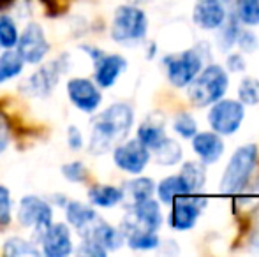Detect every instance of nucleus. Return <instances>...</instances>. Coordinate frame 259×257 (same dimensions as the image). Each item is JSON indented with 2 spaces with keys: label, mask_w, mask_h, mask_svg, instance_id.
Returning <instances> with one entry per match:
<instances>
[{
  "label": "nucleus",
  "mask_w": 259,
  "mask_h": 257,
  "mask_svg": "<svg viewBox=\"0 0 259 257\" xmlns=\"http://www.w3.org/2000/svg\"><path fill=\"white\" fill-rule=\"evenodd\" d=\"M20 32L11 16H0V48L13 49L18 44Z\"/></svg>",
  "instance_id": "31"
},
{
  "label": "nucleus",
  "mask_w": 259,
  "mask_h": 257,
  "mask_svg": "<svg viewBox=\"0 0 259 257\" xmlns=\"http://www.w3.org/2000/svg\"><path fill=\"white\" fill-rule=\"evenodd\" d=\"M89 199L94 206L113 208L123 201V190L115 185H96L89 190Z\"/></svg>",
  "instance_id": "22"
},
{
  "label": "nucleus",
  "mask_w": 259,
  "mask_h": 257,
  "mask_svg": "<svg viewBox=\"0 0 259 257\" xmlns=\"http://www.w3.org/2000/svg\"><path fill=\"white\" fill-rule=\"evenodd\" d=\"M67 144H69V148L74 151L83 148V134L76 125H71V127L67 129Z\"/></svg>",
  "instance_id": "38"
},
{
  "label": "nucleus",
  "mask_w": 259,
  "mask_h": 257,
  "mask_svg": "<svg viewBox=\"0 0 259 257\" xmlns=\"http://www.w3.org/2000/svg\"><path fill=\"white\" fill-rule=\"evenodd\" d=\"M16 52L21 55L25 64L37 65L46 59L50 52V42L39 23H28L23 34L18 37Z\"/></svg>",
  "instance_id": "10"
},
{
  "label": "nucleus",
  "mask_w": 259,
  "mask_h": 257,
  "mask_svg": "<svg viewBox=\"0 0 259 257\" xmlns=\"http://www.w3.org/2000/svg\"><path fill=\"white\" fill-rule=\"evenodd\" d=\"M18 220L39 236L53 222V208L39 195H25L18 204Z\"/></svg>",
  "instance_id": "7"
},
{
  "label": "nucleus",
  "mask_w": 259,
  "mask_h": 257,
  "mask_svg": "<svg viewBox=\"0 0 259 257\" xmlns=\"http://www.w3.org/2000/svg\"><path fill=\"white\" fill-rule=\"evenodd\" d=\"M113 162L118 169L136 176L143 173V169L150 162V150L138 139L125 141L113 148Z\"/></svg>",
  "instance_id": "11"
},
{
  "label": "nucleus",
  "mask_w": 259,
  "mask_h": 257,
  "mask_svg": "<svg viewBox=\"0 0 259 257\" xmlns=\"http://www.w3.org/2000/svg\"><path fill=\"white\" fill-rule=\"evenodd\" d=\"M94 64H96L94 79L99 88H111L127 69V60L122 55H106L104 53Z\"/></svg>",
  "instance_id": "16"
},
{
  "label": "nucleus",
  "mask_w": 259,
  "mask_h": 257,
  "mask_svg": "<svg viewBox=\"0 0 259 257\" xmlns=\"http://www.w3.org/2000/svg\"><path fill=\"white\" fill-rule=\"evenodd\" d=\"M233 0H196L192 20L203 30H217L231 13Z\"/></svg>",
  "instance_id": "13"
},
{
  "label": "nucleus",
  "mask_w": 259,
  "mask_h": 257,
  "mask_svg": "<svg viewBox=\"0 0 259 257\" xmlns=\"http://www.w3.org/2000/svg\"><path fill=\"white\" fill-rule=\"evenodd\" d=\"M229 85L228 72L222 65L211 64L201 69L194 79L187 85L189 99L198 108L211 106L226 95Z\"/></svg>",
  "instance_id": "2"
},
{
  "label": "nucleus",
  "mask_w": 259,
  "mask_h": 257,
  "mask_svg": "<svg viewBox=\"0 0 259 257\" xmlns=\"http://www.w3.org/2000/svg\"><path fill=\"white\" fill-rule=\"evenodd\" d=\"M217 30H221V34H219V44L222 46L224 52L231 48V46H235L236 37H238V34H240V20L235 14V11L228 14L226 21L217 28Z\"/></svg>",
  "instance_id": "29"
},
{
  "label": "nucleus",
  "mask_w": 259,
  "mask_h": 257,
  "mask_svg": "<svg viewBox=\"0 0 259 257\" xmlns=\"http://www.w3.org/2000/svg\"><path fill=\"white\" fill-rule=\"evenodd\" d=\"M64 71V60H53L42 67H39L34 74L25 78L20 85L21 93L27 97H48L60 81V74Z\"/></svg>",
  "instance_id": "9"
},
{
  "label": "nucleus",
  "mask_w": 259,
  "mask_h": 257,
  "mask_svg": "<svg viewBox=\"0 0 259 257\" xmlns=\"http://www.w3.org/2000/svg\"><path fill=\"white\" fill-rule=\"evenodd\" d=\"M250 245H252L256 250H259V222H257V226L254 227V231H252V236H250Z\"/></svg>",
  "instance_id": "41"
},
{
  "label": "nucleus",
  "mask_w": 259,
  "mask_h": 257,
  "mask_svg": "<svg viewBox=\"0 0 259 257\" xmlns=\"http://www.w3.org/2000/svg\"><path fill=\"white\" fill-rule=\"evenodd\" d=\"M155 192L162 204H171L173 199L178 197V195L191 194L180 175H173V176H167V178L160 180L159 185H155Z\"/></svg>",
  "instance_id": "24"
},
{
  "label": "nucleus",
  "mask_w": 259,
  "mask_h": 257,
  "mask_svg": "<svg viewBox=\"0 0 259 257\" xmlns=\"http://www.w3.org/2000/svg\"><path fill=\"white\" fill-rule=\"evenodd\" d=\"M245 117V106L240 100L233 99H219L211 104L208 113V122L213 132L221 136H231L240 129Z\"/></svg>",
  "instance_id": "6"
},
{
  "label": "nucleus",
  "mask_w": 259,
  "mask_h": 257,
  "mask_svg": "<svg viewBox=\"0 0 259 257\" xmlns=\"http://www.w3.org/2000/svg\"><path fill=\"white\" fill-rule=\"evenodd\" d=\"M78 254L79 255H92V257H104L108 252H106L99 243H96L94 240L83 238L81 245H79V248H78Z\"/></svg>",
  "instance_id": "37"
},
{
  "label": "nucleus",
  "mask_w": 259,
  "mask_h": 257,
  "mask_svg": "<svg viewBox=\"0 0 259 257\" xmlns=\"http://www.w3.org/2000/svg\"><path fill=\"white\" fill-rule=\"evenodd\" d=\"M134 124V111L129 104L115 102L106 108L92 120L89 151L92 155H104L123 141Z\"/></svg>",
  "instance_id": "1"
},
{
  "label": "nucleus",
  "mask_w": 259,
  "mask_h": 257,
  "mask_svg": "<svg viewBox=\"0 0 259 257\" xmlns=\"http://www.w3.org/2000/svg\"><path fill=\"white\" fill-rule=\"evenodd\" d=\"M9 139H11V127L7 118L0 113V155L2 151H6V148L9 146Z\"/></svg>",
  "instance_id": "39"
},
{
  "label": "nucleus",
  "mask_w": 259,
  "mask_h": 257,
  "mask_svg": "<svg viewBox=\"0 0 259 257\" xmlns=\"http://www.w3.org/2000/svg\"><path fill=\"white\" fill-rule=\"evenodd\" d=\"M81 238H90V240H94L96 243H99L106 252L118 250V248L125 243V238H123L122 231L109 226L108 222H104L99 217H97L92 226L81 234Z\"/></svg>",
  "instance_id": "17"
},
{
  "label": "nucleus",
  "mask_w": 259,
  "mask_h": 257,
  "mask_svg": "<svg viewBox=\"0 0 259 257\" xmlns=\"http://www.w3.org/2000/svg\"><path fill=\"white\" fill-rule=\"evenodd\" d=\"M206 206V199L198 194L178 195L171 202L169 226L175 231H189L196 226L203 208Z\"/></svg>",
  "instance_id": "8"
},
{
  "label": "nucleus",
  "mask_w": 259,
  "mask_h": 257,
  "mask_svg": "<svg viewBox=\"0 0 259 257\" xmlns=\"http://www.w3.org/2000/svg\"><path fill=\"white\" fill-rule=\"evenodd\" d=\"M235 14L240 23L256 27L259 25V0H235Z\"/></svg>",
  "instance_id": "30"
},
{
  "label": "nucleus",
  "mask_w": 259,
  "mask_h": 257,
  "mask_svg": "<svg viewBox=\"0 0 259 257\" xmlns=\"http://www.w3.org/2000/svg\"><path fill=\"white\" fill-rule=\"evenodd\" d=\"M123 199L129 197L133 204L140 201H145V199L152 197L155 192V183L152 178H145V176H140V178H134L131 182L125 183L123 187Z\"/></svg>",
  "instance_id": "25"
},
{
  "label": "nucleus",
  "mask_w": 259,
  "mask_h": 257,
  "mask_svg": "<svg viewBox=\"0 0 259 257\" xmlns=\"http://www.w3.org/2000/svg\"><path fill=\"white\" fill-rule=\"evenodd\" d=\"M4 255L7 257H39L41 250L35 247L32 241H27L20 236H13L9 240H6L2 248Z\"/></svg>",
  "instance_id": "28"
},
{
  "label": "nucleus",
  "mask_w": 259,
  "mask_h": 257,
  "mask_svg": "<svg viewBox=\"0 0 259 257\" xmlns=\"http://www.w3.org/2000/svg\"><path fill=\"white\" fill-rule=\"evenodd\" d=\"M25 67V62L21 59V55L13 49H4V53L0 55V85L9 79L16 78L21 74Z\"/></svg>",
  "instance_id": "26"
},
{
  "label": "nucleus",
  "mask_w": 259,
  "mask_h": 257,
  "mask_svg": "<svg viewBox=\"0 0 259 257\" xmlns=\"http://www.w3.org/2000/svg\"><path fill=\"white\" fill-rule=\"evenodd\" d=\"M167 79L177 88H185L203 69V59L198 49H185L178 55H169L164 59Z\"/></svg>",
  "instance_id": "5"
},
{
  "label": "nucleus",
  "mask_w": 259,
  "mask_h": 257,
  "mask_svg": "<svg viewBox=\"0 0 259 257\" xmlns=\"http://www.w3.org/2000/svg\"><path fill=\"white\" fill-rule=\"evenodd\" d=\"M13 213V199L7 187L0 185V226H7L11 222Z\"/></svg>",
  "instance_id": "35"
},
{
  "label": "nucleus",
  "mask_w": 259,
  "mask_h": 257,
  "mask_svg": "<svg viewBox=\"0 0 259 257\" xmlns=\"http://www.w3.org/2000/svg\"><path fill=\"white\" fill-rule=\"evenodd\" d=\"M236 44L240 46L243 53H254L259 46L257 35L250 30H240L238 37H236Z\"/></svg>",
  "instance_id": "36"
},
{
  "label": "nucleus",
  "mask_w": 259,
  "mask_h": 257,
  "mask_svg": "<svg viewBox=\"0 0 259 257\" xmlns=\"http://www.w3.org/2000/svg\"><path fill=\"white\" fill-rule=\"evenodd\" d=\"M228 67L235 72H242L245 69V60L242 59V55H229L228 57Z\"/></svg>",
  "instance_id": "40"
},
{
  "label": "nucleus",
  "mask_w": 259,
  "mask_h": 257,
  "mask_svg": "<svg viewBox=\"0 0 259 257\" xmlns=\"http://www.w3.org/2000/svg\"><path fill=\"white\" fill-rule=\"evenodd\" d=\"M257 162V146L252 143H247L243 146L236 148L233 157L229 159L228 166L224 169V175L219 183V190L222 194H236L249 183Z\"/></svg>",
  "instance_id": "3"
},
{
  "label": "nucleus",
  "mask_w": 259,
  "mask_h": 257,
  "mask_svg": "<svg viewBox=\"0 0 259 257\" xmlns=\"http://www.w3.org/2000/svg\"><path fill=\"white\" fill-rule=\"evenodd\" d=\"M180 176H182V180H184L185 185H187L189 192L198 194L206 183L205 164H203V162H196V161L185 162V164L182 166Z\"/></svg>",
  "instance_id": "23"
},
{
  "label": "nucleus",
  "mask_w": 259,
  "mask_h": 257,
  "mask_svg": "<svg viewBox=\"0 0 259 257\" xmlns=\"http://www.w3.org/2000/svg\"><path fill=\"white\" fill-rule=\"evenodd\" d=\"M238 99L243 106H256L259 104V79L245 76L238 86Z\"/></svg>",
  "instance_id": "32"
},
{
  "label": "nucleus",
  "mask_w": 259,
  "mask_h": 257,
  "mask_svg": "<svg viewBox=\"0 0 259 257\" xmlns=\"http://www.w3.org/2000/svg\"><path fill=\"white\" fill-rule=\"evenodd\" d=\"M123 233L127 245L134 250H154L160 245V240L157 236V231L138 229V227H129V229H120Z\"/></svg>",
  "instance_id": "21"
},
{
  "label": "nucleus",
  "mask_w": 259,
  "mask_h": 257,
  "mask_svg": "<svg viewBox=\"0 0 259 257\" xmlns=\"http://www.w3.org/2000/svg\"><path fill=\"white\" fill-rule=\"evenodd\" d=\"M65 90L72 106L83 113H94L103 102V93L99 86L89 78H71Z\"/></svg>",
  "instance_id": "12"
},
{
  "label": "nucleus",
  "mask_w": 259,
  "mask_h": 257,
  "mask_svg": "<svg viewBox=\"0 0 259 257\" xmlns=\"http://www.w3.org/2000/svg\"><path fill=\"white\" fill-rule=\"evenodd\" d=\"M192 139V150L205 166L213 164L224 153V141L217 132H196Z\"/></svg>",
  "instance_id": "18"
},
{
  "label": "nucleus",
  "mask_w": 259,
  "mask_h": 257,
  "mask_svg": "<svg viewBox=\"0 0 259 257\" xmlns=\"http://www.w3.org/2000/svg\"><path fill=\"white\" fill-rule=\"evenodd\" d=\"M97 217L99 215L96 213V210L90 208L85 202L69 201L67 204H65V219H67V224L78 231L79 236L92 226Z\"/></svg>",
  "instance_id": "19"
},
{
  "label": "nucleus",
  "mask_w": 259,
  "mask_h": 257,
  "mask_svg": "<svg viewBox=\"0 0 259 257\" xmlns=\"http://www.w3.org/2000/svg\"><path fill=\"white\" fill-rule=\"evenodd\" d=\"M62 175H64V178L69 180V182L81 183L87 180V168L83 162L72 161V162H67V164L62 166Z\"/></svg>",
  "instance_id": "34"
},
{
  "label": "nucleus",
  "mask_w": 259,
  "mask_h": 257,
  "mask_svg": "<svg viewBox=\"0 0 259 257\" xmlns=\"http://www.w3.org/2000/svg\"><path fill=\"white\" fill-rule=\"evenodd\" d=\"M162 224V212L160 204L155 199L148 197L145 201H140L131 206V213L125 217L122 224V229L129 227H138V229L157 231Z\"/></svg>",
  "instance_id": "14"
},
{
  "label": "nucleus",
  "mask_w": 259,
  "mask_h": 257,
  "mask_svg": "<svg viewBox=\"0 0 259 257\" xmlns=\"http://www.w3.org/2000/svg\"><path fill=\"white\" fill-rule=\"evenodd\" d=\"M164 127H166V120L162 117H150L140 125L138 129V137L141 144L148 148V150H154L157 144L166 137V132H164Z\"/></svg>",
  "instance_id": "20"
},
{
  "label": "nucleus",
  "mask_w": 259,
  "mask_h": 257,
  "mask_svg": "<svg viewBox=\"0 0 259 257\" xmlns=\"http://www.w3.org/2000/svg\"><path fill=\"white\" fill-rule=\"evenodd\" d=\"M39 243H41L42 254L48 257H65L72 254V236L71 229L65 224H50L41 234H39Z\"/></svg>",
  "instance_id": "15"
},
{
  "label": "nucleus",
  "mask_w": 259,
  "mask_h": 257,
  "mask_svg": "<svg viewBox=\"0 0 259 257\" xmlns=\"http://www.w3.org/2000/svg\"><path fill=\"white\" fill-rule=\"evenodd\" d=\"M173 129L178 136L185 137V139H191L196 132H198V124L189 113H178L173 120Z\"/></svg>",
  "instance_id": "33"
},
{
  "label": "nucleus",
  "mask_w": 259,
  "mask_h": 257,
  "mask_svg": "<svg viewBox=\"0 0 259 257\" xmlns=\"http://www.w3.org/2000/svg\"><path fill=\"white\" fill-rule=\"evenodd\" d=\"M148 30V18L138 6H120L113 14L111 39L120 44H133L145 39Z\"/></svg>",
  "instance_id": "4"
},
{
  "label": "nucleus",
  "mask_w": 259,
  "mask_h": 257,
  "mask_svg": "<svg viewBox=\"0 0 259 257\" xmlns=\"http://www.w3.org/2000/svg\"><path fill=\"white\" fill-rule=\"evenodd\" d=\"M152 151H154L155 162H159L160 166H175L182 161V146L169 137H164Z\"/></svg>",
  "instance_id": "27"
}]
</instances>
